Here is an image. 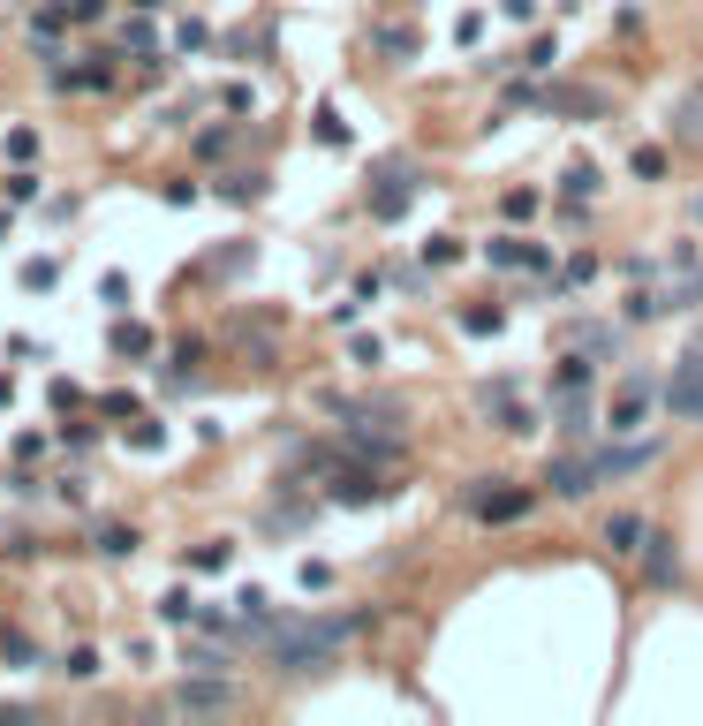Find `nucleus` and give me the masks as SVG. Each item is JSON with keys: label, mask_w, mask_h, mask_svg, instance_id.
<instances>
[{"label": "nucleus", "mask_w": 703, "mask_h": 726, "mask_svg": "<svg viewBox=\"0 0 703 726\" xmlns=\"http://www.w3.org/2000/svg\"><path fill=\"white\" fill-rule=\"evenodd\" d=\"M356 628L363 621H288V628H273V666H288V674H318Z\"/></svg>", "instance_id": "nucleus-1"}, {"label": "nucleus", "mask_w": 703, "mask_h": 726, "mask_svg": "<svg viewBox=\"0 0 703 726\" xmlns=\"http://www.w3.org/2000/svg\"><path fill=\"white\" fill-rule=\"evenodd\" d=\"M348 447H356V462H394L401 432H348Z\"/></svg>", "instance_id": "nucleus-9"}, {"label": "nucleus", "mask_w": 703, "mask_h": 726, "mask_svg": "<svg viewBox=\"0 0 703 726\" xmlns=\"http://www.w3.org/2000/svg\"><path fill=\"white\" fill-rule=\"evenodd\" d=\"M477 401L492 409V432H507V439H522V432H537V409L515 394V379H484L477 386Z\"/></svg>", "instance_id": "nucleus-2"}, {"label": "nucleus", "mask_w": 703, "mask_h": 726, "mask_svg": "<svg viewBox=\"0 0 703 726\" xmlns=\"http://www.w3.org/2000/svg\"><path fill=\"white\" fill-rule=\"evenodd\" d=\"M99 553H137V537H129V522H106V530H99Z\"/></svg>", "instance_id": "nucleus-13"}, {"label": "nucleus", "mask_w": 703, "mask_h": 726, "mask_svg": "<svg viewBox=\"0 0 703 726\" xmlns=\"http://www.w3.org/2000/svg\"><path fill=\"white\" fill-rule=\"evenodd\" d=\"M114 348H121V356H144V348H152V333H144V326H121Z\"/></svg>", "instance_id": "nucleus-16"}, {"label": "nucleus", "mask_w": 703, "mask_h": 726, "mask_svg": "<svg viewBox=\"0 0 703 726\" xmlns=\"http://www.w3.org/2000/svg\"><path fill=\"white\" fill-rule=\"evenodd\" d=\"M673 129H681V137H703V99H688V106H681V121H673Z\"/></svg>", "instance_id": "nucleus-19"}, {"label": "nucleus", "mask_w": 703, "mask_h": 726, "mask_svg": "<svg viewBox=\"0 0 703 726\" xmlns=\"http://www.w3.org/2000/svg\"><path fill=\"white\" fill-rule=\"evenodd\" d=\"M167 704L174 711H197V719H220V711H235L242 696H235V681H182Z\"/></svg>", "instance_id": "nucleus-6"}, {"label": "nucleus", "mask_w": 703, "mask_h": 726, "mask_svg": "<svg viewBox=\"0 0 703 726\" xmlns=\"http://www.w3.org/2000/svg\"><path fill=\"white\" fill-rule=\"evenodd\" d=\"M159 621H189V590H167V598H159Z\"/></svg>", "instance_id": "nucleus-18"}, {"label": "nucleus", "mask_w": 703, "mask_h": 726, "mask_svg": "<svg viewBox=\"0 0 703 726\" xmlns=\"http://www.w3.org/2000/svg\"><path fill=\"white\" fill-rule=\"evenodd\" d=\"M567 197H598V167H590V159L567 167Z\"/></svg>", "instance_id": "nucleus-14"}, {"label": "nucleus", "mask_w": 703, "mask_h": 726, "mask_svg": "<svg viewBox=\"0 0 703 726\" xmlns=\"http://www.w3.org/2000/svg\"><path fill=\"white\" fill-rule=\"evenodd\" d=\"M651 394L658 386L635 371V379H620V401H613V416H605V432H620V439H635L643 432V416H651Z\"/></svg>", "instance_id": "nucleus-5"}, {"label": "nucleus", "mask_w": 703, "mask_h": 726, "mask_svg": "<svg viewBox=\"0 0 703 726\" xmlns=\"http://www.w3.org/2000/svg\"><path fill=\"white\" fill-rule=\"evenodd\" d=\"M666 409L681 416V424H703V348H688L681 363H673V386H666Z\"/></svg>", "instance_id": "nucleus-3"}, {"label": "nucleus", "mask_w": 703, "mask_h": 726, "mask_svg": "<svg viewBox=\"0 0 703 726\" xmlns=\"http://www.w3.org/2000/svg\"><path fill=\"white\" fill-rule=\"evenodd\" d=\"M53 38H61V16H53V8H46V16L31 23V46H53Z\"/></svg>", "instance_id": "nucleus-20"}, {"label": "nucleus", "mask_w": 703, "mask_h": 726, "mask_svg": "<svg viewBox=\"0 0 703 726\" xmlns=\"http://www.w3.org/2000/svg\"><path fill=\"white\" fill-rule=\"evenodd\" d=\"M462 333H499V311H492V303H477V311H462Z\"/></svg>", "instance_id": "nucleus-15"}, {"label": "nucleus", "mask_w": 703, "mask_h": 726, "mask_svg": "<svg viewBox=\"0 0 703 726\" xmlns=\"http://www.w3.org/2000/svg\"><path fill=\"white\" fill-rule=\"evenodd\" d=\"M643 560H651V583H673V537H643Z\"/></svg>", "instance_id": "nucleus-11"}, {"label": "nucleus", "mask_w": 703, "mask_h": 726, "mask_svg": "<svg viewBox=\"0 0 703 726\" xmlns=\"http://www.w3.org/2000/svg\"><path fill=\"white\" fill-rule=\"evenodd\" d=\"M189 560H197V568H227V560H235V545H197Z\"/></svg>", "instance_id": "nucleus-17"}, {"label": "nucleus", "mask_w": 703, "mask_h": 726, "mask_svg": "<svg viewBox=\"0 0 703 726\" xmlns=\"http://www.w3.org/2000/svg\"><path fill=\"white\" fill-rule=\"evenodd\" d=\"M469 515H477V522H515V515H530V492L492 477L484 492H469Z\"/></svg>", "instance_id": "nucleus-7"}, {"label": "nucleus", "mask_w": 703, "mask_h": 726, "mask_svg": "<svg viewBox=\"0 0 703 726\" xmlns=\"http://www.w3.org/2000/svg\"><path fill=\"white\" fill-rule=\"evenodd\" d=\"M545 484L560 492V500H590V492L605 484V469H598V454H560V462L545 469Z\"/></svg>", "instance_id": "nucleus-4"}, {"label": "nucleus", "mask_w": 703, "mask_h": 726, "mask_svg": "<svg viewBox=\"0 0 703 726\" xmlns=\"http://www.w3.org/2000/svg\"><path fill=\"white\" fill-rule=\"evenodd\" d=\"M341 507H371V500H386V477H371V469H333V484H326Z\"/></svg>", "instance_id": "nucleus-8"}, {"label": "nucleus", "mask_w": 703, "mask_h": 726, "mask_svg": "<svg viewBox=\"0 0 703 726\" xmlns=\"http://www.w3.org/2000/svg\"><path fill=\"white\" fill-rule=\"evenodd\" d=\"M628 167H635V182H658V174H666V152H658V144H635Z\"/></svg>", "instance_id": "nucleus-12"}, {"label": "nucleus", "mask_w": 703, "mask_h": 726, "mask_svg": "<svg viewBox=\"0 0 703 726\" xmlns=\"http://www.w3.org/2000/svg\"><path fill=\"white\" fill-rule=\"evenodd\" d=\"M643 537H651L643 515H613V522H605V545H613V553H643Z\"/></svg>", "instance_id": "nucleus-10"}, {"label": "nucleus", "mask_w": 703, "mask_h": 726, "mask_svg": "<svg viewBox=\"0 0 703 726\" xmlns=\"http://www.w3.org/2000/svg\"><path fill=\"white\" fill-rule=\"evenodd\" d=\"M499 16H515V23H530V16H537V0H499Z\"/></svg>", "instance_id": "nucleus-21"}, {"label": "nucleus", "mask_w": 703, "mask_h": 726, "mask_svg": "<svg viewBox=\"0 0 703 726\" xmlns=\"http://www.w3.org/2000/svg\"><path fill=\"white\" fill-rule=\"evenodd\" d=\"M696 348H703V333H696Z\"/></svg>", "instance_id": "nucleus-22"}]
</instances>
